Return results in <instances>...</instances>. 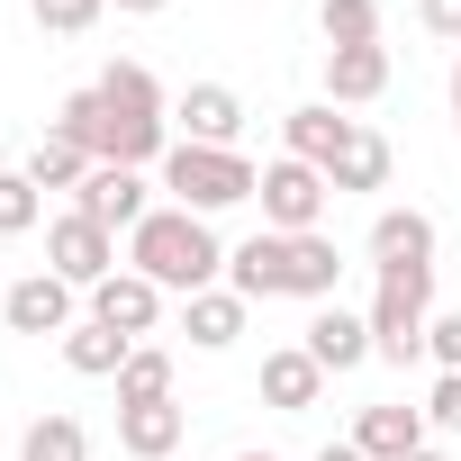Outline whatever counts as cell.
I'll list each match as a JSON object with an SVG mask.
<instances>
[{
  "mask_svg": "<svg viewBox=\"0 0 461 461\" xmlns=\"http://www.w3.org/2000/svg\"><path fill=\"white\" fill-rule=\"evenodd\" d=\"M127 272H145L154 290L199 299V290L226 272V245H217V226H208V217H190V208H154L136 236H127Z\"/></svg>",
  "mask_w": 461,
  "mask_h": 461,
  "instance_id": "obj_1",
  "label": "cell"
},
{
  "mask_svg": "<svg viewBox=\"0 0 461 461\" xmlns=\"http://www.w3.org/2000/svg\"><path fill=\"white\" fill-rule=\"evenodd\" d=\"M407 461H443V452H434V443H425V452H407Z\"/></svg>",
  "mask_w": 461,
  "mask_h": 461,
  "instance_id": "obj_36",
  "label": "cell"
},
{
  "mask_svg": "<svg viewBox=\"0 0 461 461\" xmlns=\"http://www.w3.org/2000/svg\"><path fill=\"white\" fill-rule=\"evenodd\" d=\"M308 353H317L326 380H335V371H362V362H371V317H353V308H317V317H308Z\"/></svg>",
  "mask_w": 461,
  "mask_h": 461,
  "instance_id": "obj_13",
  "label": "cell"
},
{
  "mask_svg": "<svg viewBox=\"0 0 461 461\" xmlns=\"http://www.w3.org/2000/svg\"><path fill=\"white\" fill-rule=\"evenodd\" d=\"M109 10H127V19H154V10H172V0H109Z\"/></svg>",
  "mask_w": 461,
  "mask_h": 461,
  "instance_id": "obj_33",
  "label": "cell"
},
{
  "mask_svg": "<svg viewBox=\"0 0 461 461\" xmlns=\"http://www.w3.org/2000/svg\"><path fill=\"white\" fill-rule=\"evenodd\" d=\"M389 91V46H335L326 55V100H380Z\"/></svg>",
  "mask_w": 461,
  "mask_h": 461,
  "instance_id": "obj_17",
  "label": "cell"
},
{
  "mask_svg": "<svg viewBox=\"0 0 461 461\" xmlns=\"http://www.w3.org/2000/svg\"><path fill=\"white\" fill-rule=\"evenodd\" d=\"M281 136H290V154H299V163H317V172H326V163L344 154L353 118H335V100H308V109H290V118H281Z\"/></svg>",
  "mask_w": 461,
  "mask_h": 461,
  "instance_id": "obj_18",
  "label": "cell"
},
{
  "mask_svg": "<svg viewBox=\"0 0 461 461\" xmlns=\"http://www.w3.org/2000/svg\"><path fill=\"white\" fill-rule=\"evenodd\" d=\"M172 118H181V145H236L245 136V100L226 91V82H190Z\"/></svg>",
  "mask_w": 461,
  "mask_h": 461,
  "instance_id": "obj_9",
  "label": "cell"
},
{
  "mask_svg": "<svg viewBox=\"0 0 461 461\" xmlns=\"http://www.w3.org/2000/svg\"><path fill=\"white\" fill-rule=\"evenodd\" d=\"M335 281H344V254L326 245V236H290V299H335Z\"/></svg>",
  "mask_w": 461,
  "mask_h": 461,
  "instance_id": "obj_23",
  "label": "cell"
},
{
  "mask_svg": "<svg viewBox=\"0 0 461 461\" xmlns=\"http://www.w3.org/2000/svg\"><path fill=\"white\" fill-rule=\"evenodd\" d=\"M64 362H73L82 380H118V371L136 362V335H118V326H100V317H82V326L64 335Z\"/></svg>",
  "mask_w": 461,
  "mask_h": 461,
  "instance_id": "obj_20",
  "label": "cell"
},
{
  "mask_svg": "<svg viewBox=\"0 0 461 461\" xmlns=\"http://www.w3.org/2000/svg\"><path fill=\"white\" fill-rule=\"evenodd\" d=\"M263 226H272V236H317V217H326V172L317 163H299V154H281V163H263Z\"/></svg>",
  "mask_w": 461,
  "mask_h": 461,
  "instance_id": "obj_5",
  "label": "cell"
},
{
  "mask_svg": "<svg viewBox=\"0 0 461 461\" xmlns=\"http://www.w3.org/2000/svg\"><path fill=\"white\" fill-rule=\"evenodd\" d=\"M317 461H362V452H353V443H326V452H317Z\"/></svg>",
  "mask_w": 461,
  "mask_h": 461,
  "instance_id": "obj_34",
  "label": "cell"
},
{
  "mask_svg": "<svg viewBox=\"0 0 461 461\" xmlns=\"http://www.w3.org/2000/svg\"><path fill=\"white\" fill-rule=\"evenodd\" d=\"M163 190H172V208L217 217V208L254 199V190H263V172H254L236 145H172V154H163Z\"/></svg>",
  "mask_w": 461,
  "mask_h": 461,
  "instance_id": "obj_3",
  "label": "cell"
},
{
  "mask_svg": "<svg viewBox=\"0 0 461 461\" xmlns=\"http://www.w3.org/2000/svg\"><path fill=\"white\" fill-rule=\"evenodd\" d=\"M353 452H362V461H407V452H425V407H362Z\"/></svg>",
  "mask_w": 461,
  "mask_h": 461,
  "instance_id": "obj_14",
  "label": "cell"
},
{
  "mask_svg": "<svg viewBox=\"0 0 461 461\" xmlns=\"http://www.w3.org/2000/svg\"><path fill=\"white\" fill-rule=\"evenodd\" d=\"M380 181H389V136L353 118V136H344V154L326 163V190L344 199V190H380Z\"/></svg>",
  "mask_w": 461,
  "mask_h": 461,
  "instance_id": "obj_19",
  "label": "cell"
},
{
  "mask_svg": "<svg viewBox=\"0 0 461 461\" xmlns=\"http://www.w3.org/2000/svg\"><path fill=\"white\" fill-rule=\"evenodd\" d=\"M91 317H100V326H118V335H154V317H163V290H154L145 272H109V281L91 290Z\"/></svg>",
  "mask_w": 461,
  "mask_h": 461,
  "instance_id": "obj_12",
  "label": "cell"
},
{
  "mask_svg": "<svg viewBox=\"0 0 461 461\" xmlns=\"http://www.w3.org/2000/svg\"><path fill=\"white\" fill-rule=\"evenodd\" d=\"M371 263H434V217L425 208H380L371 217Z\"/></svg>",
  "mask_w": 461,
  "mask_h": 461,
  "instance_id": "obj_16",
  "label": "cell"
},
{
  "mask_svg": "<svg viewBox=\"0 0 461 461\" xmlns=\"http://www.w3.org/2000/svg\"><path fill=\"white\" fill-rule=\"evenodd\" d=\"M317 28H326V55L335 46H380V0H326Z\"/></svg>",
  "mask_w": 461,
  "mask_h": 461,
  "instance_id": "obj_25",
  "label": "cell"
},
{
  "mask_svg": "<svg viewBox=\"0 0 461 461\" xmlns=\"http://www.w3.org/2000/svg\"><path fill=\"white\" fill-rule=\"evenodd\" d=\"M181 326H190L199 353H226V344L245 335V299L236 290H199V299H181Z\"/></svg>",
  "mask_w": 461,
  "mask_h": 461,
  "instance_id": "obj_21",
  "label": "cell"
},
{
  "mask_svg": "<svg viewBox=\"0 0 461 461\" xmlns=\"http://www.w3.org/2000/svg\"><path fill=\"white\" fill-rule=\"evenodd\" d=\"M226 281H236V299H290V236H245L236 254H226Z\"/></svg>",
  "mask_w": 461,
  "mask_h": 461,
  "instance_id": "obj_10",
  "label": "cell"
},
{
  "mask_svg": "<svg viewBox=\"0 0 461 461\" xmlns=\"http://www.w3.org/2000/svg\"><path fill=\"white\" fill-rule=\"evenodd\" d=\"M28 226H37V181L0 172V236H28Z\"/></svg>",
  "mask_w": 461,
  "mask_h": 461,
  "instance_id": "obj_28",
  "label": "cell"
},
{
  "mask_svg": "<svg viewBox=\"0 0 461 461\" xmlns=\"http://www.w3.org/2000/svg\"><path fill=\"white\" fill-rule=\"evenodd\" d=\"M425 326H434V263H389L371 299V353L407 371L425 353Z\"/></svg>",
  "mask_w": 461,
  "mask_h": 461,
  "instance_id": "obj_4",
  "label": "cell"
},
{
  "mask_svg": "<svg viewBox=\"0 0 461 461\" xmlns=\"http://www.w3.org/2000/svg\"><path fill=\"white\" fill-rule=\"evenodd\" d=\"M425 425L461 434V371H443V380H434V398H425Z\"/></svg>",
  "mask_w": 461,
  "mask_h": 461,
  "instance_id": "obj_30",
  "label": "cell"
},
{
  "mask_svg": "<svg viewBox=\"0 0 461 461\" xmlns=\"http://www.w3.org/2000/svg\"><path fill=\"white\" fill-rule=\"evenodd\" d=\"M236 461H281V452H236Z\"/></svg>",
  "mask_w": 461,
  "mask_h": 461,
  "instance_id": "obj_37",
  "label": "cell"
},
{
  "mask_svg": "<svg viewBox=\"0 0 461 461\" xmlns=\"http://www.w3.org/2000/svg\"><path fill=\"white\" fill-rule=\"evenodd\" d=\"M46 272H55V281H73V290H100V281H109V272H127V263H118V236H109V226H91V217L73 208V217H55V226H46Z\"/></svg>",
  "mask_w": 461,
  "mask_h": 461,
  "instance_id": "obj_6",
  "label": "cell"
},
{
  "mask_svg": "<svg viewBox=\"0 0 461 461\" xmlns=\"http://www.w3.org/2000/svg\"><path fill=\"white\" fill-rule=\"evenodd\" d=\"M0 326H10V335H73V281H55V272L10 281V308H0Z\"/></svg>",
  "mask_w": 461,
  "mask_h": 461,
  "instance_id": "obj_8",
  "label": "cell"
},
{
  "mask_svg": "<svg viewBox=\"0 0 461 461\" xmlns=\"http://www.w3.org/2000/svg\"><path fill=\"white\" fill-rule=\"evenodd\" d=\"M55 136H73L91 163H154V154H172V136H163V118H136V109H118V100H100V82L91 91H73V100H55V118H46Z\"/></svg>",
  "mask_w": 461,
  "mask_h": 461,
  "instance_id": "obj_2",
  "label": "cell"
},
{
  "mask_svg": "<svg viewBox=\"0 0 461 461\" xmlns=\"http://www.w3.org/2000/svg\"><path fill=\"white\" fill-rule=\"evenodd\" d=\"M19 172H28L37 190H82V181H91L100 163H91V154H82L73 136H55V127H46V136L28 145V163H19Z\"/></svg>",
  "mask_w": 461,
  "mask_h": 461,
  "instance_id": "obj_22",
  "label": "cell"
},
{
  "mask_svg": "<svg viewBox=\"0 0 461 461\" xmlns=\"http://www.w3.org/2000/svg\"><path fill=\"white\" fill-rule=\"evenodd\" d=\"M416 19H425V37L461 46V0H416Z\"/></svg>",
  "mask_w": 461,
  "mask_h": 461,
  "instance_id": "obj_32",
  "label": "cell"
},
{
  "mask_svg": "<svg viewBox=\"0 0 461 461\" xmlns=\"http://www.w3.org/2000/svg\"><path fill=\"white\" fill-rule=\"evenodd\" d=\"M425 353H434V362H443V371H461V308H452V317H434V326H425Z\"/></svg>",
  "mask_w": 461,
  "mask_h": 461,
  "instance_id": "obj_31",
  "label": "cell"
},
{
  "mask_svg": "<svg viewBox=\"0 0 461 461\" xmlns=\"http://www.w3.org/2000/svg\"><path fill=\"white\" fill-rule=\"evenodd\" d=\"M73 208H82L91 226H109V236H118V226H127V236H136V226L154 217V208H145V181H136L127 163H100V172H91V181L73 190Z\"/></svg>",
  "mask_w": 461,
  "mask_h": 461,
  "instance_id": "obj_7",
  "label": "cell"
},
{
  "mask_svg": "<svg viewBox=\"0 0 461 461\" xmlns=\"http://www.w3.org/2000/svg\"><path fill=\"white\" fill-rule=\"evenodd\" d=\"M181 407L172 398H154V407H118V452H136V461H172L181 452Z\"/></svg>",
  "mask_w": 461,
  "mask_h": 461,
  "instance_id": "obj_15",
  "label": "cell"
},
{
  "mask_svg": "<svg viewBox=\"0 0 461 461\" xmlns=\"http://www.w3.org/2000/svg\"><path fill=\"white\" fill-rule=\"evenodd\" d=\"M100 10L109 0H37V28L46 37H82V28H100Z\"/></svg>",
  "mask_w": 461,
  "mask_h": 461,
  "instance_id": "obj_29",
  "label": "cell"
},
{
  "mask_svg": "<svg viewBox=\"0 0 461 461\" xmlns=\"http://www.w3.org/2000/svg\"><path fill=\"white\" fill-rule=\"evenodd\" d=\"M19 461H91V434H82V416L46 407V416L19 434Z\"/></svg>",
  "mask_w": 461,
  "mask_h": 461,
  "instance_id": "obj_24",
  "label": "cell"
},
{
  "mask_svg": "<svg viewBox=\"0 0 461 461\" xmlns=\"http://www.w3.org/2000/svg\"><path fill=\"white\" fill-rule=\"evenodd\" d=\"M154 398H172V353L136 344V362L118 371V407H154Z\"/></svg>",
  "mask_w": 461,
  "mask_h": 461,
  "instance_id": "obj_26",
  "label": "cell"
},
{
  "mask_svg": "<svg viewBox=\"0 0 461 461\" xmlns=\"http://www.w3.org/2000/svg\"><path fill=\"white\" fill-rule=\"evenodd\" d=\"M100 100H118V109H136V118H163V82H154L145 64H109V73H100Z\"/></svg>",
  "mask_w": 461,
  "mask_h": 461,
  "instance_id": "obj_27",
  "label": "cell"
},
{
  "mask_svg": "<svg viewBox=\"0 0 461 461\" xmlns=\"http://www.w3.org/2000/svg\"><path fill=\"white\" fill-rule=\"evenodd\" d=\"M0 308H10V290H0Z\"/></svg>",
  "mask_w": 461,
  "mask_h": 461,
  "instance_id": "obj_38",
  "label": "cell"
},
{
  "mask_svg": "<svg viewBox=\"0 0 461 461\" xmlns=\"http://www.w3.org/2000/svg\"><path fill=\"white\" fill-rule=\"evenodd\" d=\"M452 127H461V64H452Z\"/></svg>",
  "mask_w": 461,
  "mask_h": 461,
  "instance_id": "obj_35",
  "label": "cell"
},
{
  "mask_svg": "<svg viewBox=\"0 0 461 461\" xmlns=\"http://www.w3.org/2000/svg\"><path fill=\"white\" fill-rule=\"evenodd\" d=\"M326 398V371H317V353L308 344H281V353H263V407H281V416H308Z\"/></svg>",
  "mask_w": 461,
  "mask_h": 461,
  "instance_id": "obj_11",
  "label": "cell"
}]
</instances>
